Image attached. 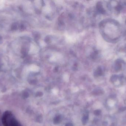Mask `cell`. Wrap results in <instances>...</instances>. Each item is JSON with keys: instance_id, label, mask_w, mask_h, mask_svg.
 Returning <instances> with one entry per match:
<instances>
[{"instance_id": "obj_1", "label": "cell", "mask_w": 126, "mask_h": 126, "mask_svg": "<svg viewBox=\"0 0 126 126\" xmlns=\"http://www.w3.org/2000/svg\"><path fill=\"white\" fill-rule=\"evenodd\" d=\"M2 120L3 126H22L13 114L9 111L4 112Z\"/></svg>"}]
</instances>
